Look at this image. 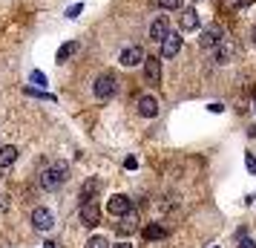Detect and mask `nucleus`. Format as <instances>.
Masks as SVG:
<instances>
[{"mask_svg": "<svg viewBox=\"0 0 256 248\" xmlns=\"http://www.w3.org/2000/svg\"><path fill=\"white\" fill-rule=\"evenodd\" d=\"M167 32H170V21H167V15H158V18L152 21V26H150V38L162 44L164 38H167Z\"/></svg>", "mask_w": 256, "mask_h": 248, "instance_id": "obj_8", "label": "nucleus"}, {"mask_svg": "<svg viewBox=\"0 0 256 248\" xmlns=\"http://www.w3.org/2000/svg\"><path fill=\"white\" fill-rule=\"evenodd\" d=\"M219 41H222V29H219L216 24H213V26H208V29L202 32V47H216Z\"/></svg>", "mask_w": 256, "mask_h": 248, "instance_id": "obj_11", "label": "nucleus"}, {"mask_svg": "<svg viewBox=\"0 0 256 248\" xmlns=\"http://www.w3.org/2000/svg\"><path fill=\"white\" fill-rule=\"evenodd\" d=\"M81 9H84V3H75V6H70V9H66V15H70V18H78V15H81Z\"/></svg>", "mask_w": 256, "mask_h": 248, "instance_id": "obj_22", "label": "nucleus"}, {"mask_svg": "<svg viewBox=\"0 0 256 248\" xmlns=\"http://www.w3.org/2000/svg\"><path fill=\"white\" fill-rule=\"evenodd\" d=\"M250 38H254V44H256V26H254V32H250Z\"/></svg>", "mask_w": 256, "mask_h": 248, "instance_id": "obj_28", "label": "nucleus"}, {"mask_svg": "<svg viewBox=\"0 0 256 248\" xmlns=\"http://www.w3.org/2000/svg\"><path fill=\"white\" fill-rule=\"evenodd\" d=\"M75 49H78V44H72V41H70V44H64V47L58 49V64H64V61L70 58L72 52H75Z\"/></svg>", "mask_w": 256, "mask_h": 248, "instance_id": "obj_16", "label": "nucleus"}, {"mask_svg": "<svg viewBox=\"0 0 256 248\" xmlns=\"http://www.w3.org/2000/svg\"><path fill=\"white\" fill-rule=\"evenodd\" d=\"M239 248H256L254 239H248V236H242V242H239Z\"/></svg>", "mask_w": 256, "mask_h": 248, "instance_id": "obj_25", "label": "nucleus"}, {"mask_svg": "<svg viewBox=\"0 0 256 248\" xmlns=\"http://www.w3.org/2000/svg\"><path fill=\"white\" fill-rule=\"evenodd\" d=\"M138 113H141V116H147V118H152L156 113H158V101H156L152 95H141V101H138Z\"/></svg>", "mask_w": 256, "mask_h": 248, "instance_id": "obj_10", "label": "nucleus"}, {"mask_svg": "<svg viewBox=\"0 0 256 248\" xmlns=\"http://www.w3.org/2000/svg\"><path fill=\"white\" fill-rule=\"evenodd\" d=\"M95 190H98V182H95V179H86V182H84V188H81V199H84V202L92 199Z\"/></svg>", "mask_w": 256, "mask_h": 248, "instance_id": "obj_14", "label": "nucleus"}, {"mask_svg": "<svg viewBox=\"0 0 256 248\" xmlns=\"http://www.w3.org/2000/svg\"><path fill=\"white\" fill-rule=\"evenodd\" d=\"M118 61H121V67H127L130 70V67H138L141 61H144V52H141V47H127L124 52H121V58Z\"/></svg>", "mask_w": 256, "mask_h": 248, "instance_id": "obj_9", "label": "nucleus"}, {"mask_svg": "<svg viewBox=\"0 0 256 248\" xmlns=\"http://www.w3.org/2000/svg\"><path fill=\"white\" fill-rule=\"evenodd\" d=\"M198 26V15H196V9H187L184 15H182V29H187V32H190V29H196Z\"/></svg>", "mask_w": 256, "mask_h": 248, "instance_id": "obj_13", "label": "nucleus"}, {"mask_svg": "<svg viewBox=\"0 0 256 248\" xmlns=\"http://www.w3.org/2000/svg\"><path fill=\"white\" fill-rule=\"evenodd\" d=\"M116 248H132V245H130V242H118Z\"/></svg>", "mask_w": 256, "mask_h": 248, "instance_id": "obj_26", "label": "nucleus"}, {"mask_svg": "<svg viewBox=\"0 0 256 248\" xmlns=\"http://www.w3.org/2000/svg\"><path fill=\"white\" fill-rule=\"evenodd\" d=\"M182 49V35L178 32H167V38L162 41V55L158 58H176Z\"/></svg>", "mask_w": 256, "mask_h": 248, "instance_id": "obj_4", "label": "nucleus"}, {"mask_svg": "<svg viewBox=\"0 0 256 248\" xmlns=\"http://www.w3.org/2000/svg\"><path fill=\"white\" fill-rule=\"evenodd\" d=\"M144 72H147V81L150 84H162V58H144Z\"/></svg>", "mask_w": 256, "mask_h": 248, "instance_id": "obj_7", "label": "nucleus"}, {"mask_svg": "<svg viewBox=\"0 0 256 248\" xmlns=\"http://www.w3.org/2000/svg\"><path fill=\"white\" fill-rule=\"evenodd\" d=\"M106 211L112 213V216H130L132 202H130L124 193H116V196H110V202H106Z\"/></svg>", "mask_w": 256, "mask_h": 248, "instance_id": "obj_3", "label": "nucleus"}, {"mask_svg": "<svg viewBox=\"0 0 256 248\" xmlns=\"http://www.w3.org/2000/svg\"><path fill=\"white\" fill-rule=\"evenodd\" d=\"M66 173H70V165H66V162H55V165L44 173L40 185H44L46 190H55L58 185H64V182H66Z\"/></svg>", "mask_w": 256, "mask_h": 248, "instance_id": "obj_1", "label": "nucleus"}, {"mask_svg": "<svg viewBox=\"0 0 256 248\" xmlns=\"http://www.w3.org/2000/svg\"><path fill=\"white\" fill-rule=\"evenodd\" d=\"M86 248H110V242H106L104 236H92V239L86 242Z\"/></svg>", "mask_w": 256, "mask_h": 248, "instance_id": "obj_19", "label": "nucleus"}, {"mask_svg": "<svg viewBox=\"0 0 256 248\" xmlns=\"http://www.w3.org/2000/svg\"><path fill=\"white\" fill-rule=\"evenodd\" d=\"M222 6L224 9H244V6H250V0H222Z\"/></svg>", "mask_w": 256, "mask_h": 248, "instance_id": "obj_17", "label": "nucleus"}, {"mask_svg": "<svg viewBox=\"0 0 256 248\" xmlns=\"http://www.w3.org/2000/svg\"><path fill=\"white\" fill-rule=\"evenodd\" d=\"M158 3H162V9H178L184 0H158Z\"/></svg>", "mask_w": 256, "mask_h": 248, "instance_id": "obj_20", "label": "nucleus"}, {"mask_svg": "<svg viewBox=\"0 0 256 248\" xmlns=\"http://www.w3.org/2000/svg\"><path fill=\"white\" fill-rule=\"evenodd\" d=\"M32 225H35L38 231H49L55 225V213L49 211V208H35L32 211Z\"/></svg>", "mask_w": 256, "mask_h": 248, "instance_id": "obj_5", "label": "nucleus"}, {"mask_svg": "<svg viewBox=\"0 0 256 248\" xmlns=\"http://www.w3.org/2000/svg\"><path fill=\"white\" fill-rule=\"evenodd\" d=\"M32 84H38V87H46V78H44V72H32Z\"/></svg>", "mask_w": 256, "mask_h": 248, "instance_id": "obj_21", "label": "nucleus"}, {"mask_svg": "<svg viewBox=\"0 0 256 248\" xmlns=\"http://www.w3.org/2000/svg\"><path fill=\"white\" fill-rule=\"evenodd\" d=\"M14 159H18V147H12V144L0 147V167H9Z\"/></svg>", "mask_w": 256, "mask_h": 248, "instance_id": "obj_12", "label": "nucleus"}, {"mask_svg": "<svg viewBox=\"0 0 256 248\" xmlns=\"http://www.w3.org/2000/svg\"><path fill=\"white\" fill-rule=\"evenodd\" d=\"M213 61H216V64H228V61H230V47H219V44H216Z\"/></svg>", "mask_w": 256, "mask_h": 248, "instance_id": "obj_15", "label": "nucleus"}, {"mask_svg": "<svg viewBox=\"0 0 256 248\" xmlns=\"http://www.w3.org/2000/svg\"><path fill=\"white\" fill-rule=\"evenodd\" d=\"M95 95H98L101 101L112 98V95H116V78H112V75H101V78L95 81Z\"/></svg>", "mask_w": 256, "mask_h": 248, "instance_id": "obj_6", "label": "nucleus"}, {"mask_svg": "<svg viewBox=\"0 0 256 248\" xmlns=\"http://www.w3.org/2000/svg\"><path fill=\"white\" fill-rule=\"evenodd\" d=\"M162 234H164V228H162V225H150V228L144 231V236H147V239H158Z\"/></svg>", "mask_w": 256, "mask_h": 248, "instance_id": "obj_18", "label": "nucleus"}, {"mask_svg": "<svg viewBox=\"0 0 256 248\" xmlns=\"http://www.w3.org/2000/svg\"><path fill=\"white\" fill-rule=\"evenodd\" d=\"M44 248H55V242H44Z\"/></svg>", "mask_w": 256, "mask_h": 248, "instance_id": "obj_27", "label": "nucleus"}, {"mask_svg": "<svg viewBox=\"0 0 256 248\" xmlns=\"http://www.w3.org/2000/svg\"><path fill=\"white\" fill-rule=\"evenodd\" d=\"M81 222L86 225V228H95V225L101 222V208H98L95 199L81 202Z\"/></svg>", "mask_w": 256, "mask_h": 248, "instance_id": "obj_2", "label": "nucleus"}, {"mask_svg": "<svg viewBox=\"0 0 256 248\" xmlns=\"http://www.w3.org/2000/svg\"><path fill=\"white\" fill-rule=\"evenodd\" d=\"M244 165H248V170H250V173H256V159H254L250 153L244 156Z\"/></svg>", "mask_w": 256, "mask_h": 248, "instance_id": "obj_23", "label": "nucleus"}, {"mask_svg": "<svg viewBox=\"0 0 256 248\" xmlns=\"http://www.w3.org/2000/svg\"><path fill=\"white\" fill-rule=\"evenodd\" d=\"M124 167H127V170H136V167H138V159H136V156H130L127 162H124Z\"/></svg>", "mask_w": 256, "mask_h": 248, "instance_id": "obj_24", "label": "nucleus"}]
</instances>
